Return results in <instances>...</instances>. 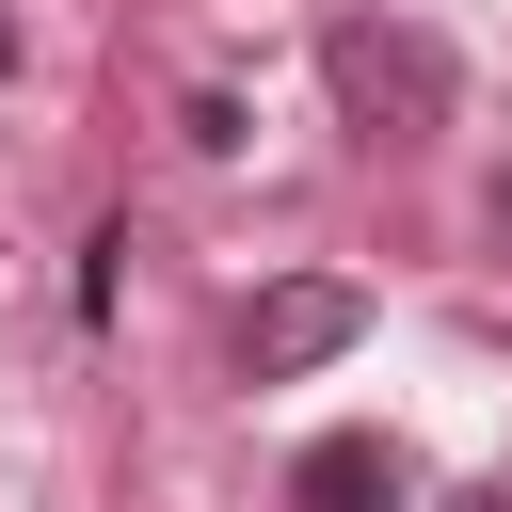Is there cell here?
Returning a JSON list of instances; mask_svg holds the SVG:
<instances>
[{"mask_svg": "<svg viewBox=\"0 0 512 512\" xmlns=\"http://www.w3.org/2000/svg\"><path fill=\"white\" fill-rule=\"evenodd\" d=\"M352 336H368V288H352V272H288V288H256L240 368H256V384H304V368H336Z\"/></svg>", "mask_w": 512, "mask_h": 512, "instance_id": "7a4b0ae2", "label": "cell"}, {"mask_svg": "<svg viewBox=\"0 0 512 512\" xmlns=\"http://www.w3.org/2000/svg\"><path fill=\"white\" fill-rule=\"evenodd\" d=\"M320 80H336V128H352V144H416V128H448V96H464V64H448L416 16H336V32H320Z\"/></svg>", "mask_w": 512, "mask_h": 512, "instance_id": "6da1fadb", "label": "cell"}, {"mask_svg": "<svg viewBox=\"0 0 512 512\" xmlns=\"http://www.w3.org/2000/svg\"><path fill=\"white\" fill-rule=\"evenodd\" d=\"M288 512H400V448L384 432H320L288 464Z\"/></svg>", "mask_w": 512, "mask_h": 512, "instance_id": "3957f363", "label": "cell"}, {"mask_svg": "<svg viewBox=\"0 0 512 512\" xmlns=\"http://www.w3.org/2000/svg\"><path fill=\"white\" fill-rule=\"evenodd\" d=\"M0 80H16V0H0Z\"/></svg>", "mask_w": 512, "mask_h": 512, "instance_id": "8992f818", "label": "cell"}, {"mask_svg": "<svg viewBox=\"0 0 512 512\" xmlns=\"http://www.w3.org/2000/svg\"><path fill=\"white\" fill-rule=\"evenodd\" d=\"M448 512H512V480H480V496H448Z\"/></svg>", "mask_w": 512, "mask_h": 512, "instance_id": "5b68a950", "label": "cell"}, {"mask_svg": "<svg viewBox=\"0 0 512 512\" xmlns=\"http://www.w3.org/2000/svg\"><path fill=\"white\" fill-rule=\"evenodd\" d=\"M480 224H496V240H512V160H496V192H480Z\"/></svg>", "mask_w": 512, "mask_h": 512, "instance_id": "277c9868", "label": "cell"}]
</instances>
